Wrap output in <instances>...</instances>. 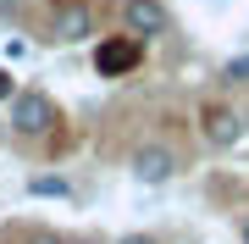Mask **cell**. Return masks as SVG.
<instances>
[{"instance_id": "3957f363", "label": "cell", "mask_w": 249, "mask_h": 244, "mask_svg": "<svg viewBox=\"0 0 249 244\" xmlns=\"http://www.w3.org/2000/svg\"><path fill=\"white\" fill-rule=\"evenodd\" d=\"M127 172H133V183H144V189H160V183L178 178V150H172V145H155V139H144V145L127 155Z\"/></svg>"}, {"instance_id": "7a4b0ae2", "label": "cell", "mask_w": 249, "mask_h": 244, "mask_svg": "<svg viewBox=\"0 0 249 244\" xmlns=\"http://www.w3.org/2000/svg\"><path fill=\"white\" fill-rule=\"evenodd\" d=\"M244 133H249V122H244L238 106H227V100H205L199 106V139L211 150H232Z\"/></svg>"}, {"instance_id": "9a60e30c", "label": "cell", "mask_w": 249, "mask_h": 244, "mask_svg": "<svg viewBox=\"0 0 249 244\" xmlns=\"http://www.w3.org/2000/svg\"><path fill=\"white\" fill-rule=\"evenodd\" d=\"M244 122H249V111H244Z\"/></svg>"}, {"instance_id": "8992f818", "label": "cell", "mask_w": 249, "mask_h": 244, "mask_svg": "<svg viewBox=\"0 0 249 244\" xmlns=\"http://www.w3.org/2000/svg\"><path fill=\"white\" fill-rule=\"evenodd\" d=\"M50 39L55 45H89L94 39V11L83 0H61L55 17H50Z\"/></svg>"}, {"instance_id": "8fae6325", "label": "cell", "mask_w": 249, "mask_h": 244, "mask_svg": "<svg viewBox=\"0 0 249 244\" xmlns=\"http://www.w3.org/2000/svg\"><path fill=\"white\" fill-rule=\"evenodd\" d=\"M28 244H67V239H55V233H34Z\"/></svg>"}, {"instance_id": "52a82bcc", "label": "cell", "mask_w": 249, "mask_h": 244, "mask_svg": "<svg viewBox=\"0 0 249 244\" xmlns=\"http://www.w3.org/2000/svg\"><path fill=\"white\" fill-rule=\"evenodd\" d=\"M28 194H39V200H72V183H67V178H45V172H39V178H28Z\"/></svg>"}, {"instance_id": "30bf717a", "label": "cell", "mask_w": 249, "mask_h": 244, "mask_svg": "<svg viewBox=\"0 0 249 244\" xmlns=\"http://www.w3.org/2000/svg\"><path fill=\"white\" fill-rule=\"evenodd\" d=\"M0 100H17V83H11V73L0 67Z\"/></svg>"}, {"instance_id": "9c48e42d", "label": "cell", "mask_w": 249, "mask_h": 244, "mask_svg": "<svg viewBox=\"0 0 249 244\" xmlns=\"http://www.w3.org/2000/svg\"><path fill=\"white\" fill-rule=\"evenodd\" d=\"M116 244H160V239H155V233H144V227H133V233H122Z\"/></svg>"}, {"instance_id": "ba28073f", "label": "cell", "mask_w": 249, "mask_h": 244, "mask_svg": "<svg viewBox=\"0 0 249 244\" xmlns=\"http://www.w3.org/2000/svg\"><path fill=\"white\" fill-rule=\"evenodd\" d=\"M222 89H249V50L222 61Z\"/></svg>"}, {"instance_id": "4fadbf2b", "label": "cell", "mask_w": 249, "mask_h": 244, "mask_svg": "<svg viewBox=\"0 0 249 244\" xmlns=\"http://www.w3.org/2000/svg\"><path fill=\"white\" fill-rule=\"evenodd\" d=\"M11 11H17V0H0V17H11Z\"/></svg>"}, {"instance_id": "6da1fadb", "label": "cell", "mask_w": 249, "mask_h": 244, "mask_svg": "<svg viewBox=\"0 0 249 244\" xmlns=\"http://www.w3.org/2000/svg\"><path fill=\"white\" fill-rule=\"evenodd\" d=\"M11 133L17 139H45V133H55V100L45 94V89H17V100H11Z\"/></svg>"}, {"instance_id": "5b68a950", "label": "cell", "mask_w": 249, "mask_h": 244, "mask_svg": "<svg viewBox=\"0 0 249 244\" xmlns=\"http://www.w3.org/2000/svg\"><path fill=\"white\" fill-rule=\"evenodd\" d=\"M139 61H144V39H133V34H111V39L94 45V73L100 78H127Z\"/></svg>"}, {"instance_id": "7c38bea8", "label": "cell", "mask_w": 249, "mask_h": 244, "mask_svg": "<svg viewBox=\"0 0 249 244\" xmlns=\"http://www.w3.org/2000/svg\"><path fill=\"white\" fill-rule=\"evenodd\" d=\"M238 239L249 244V211H244V217H238Z\"/></svg>"}, {"instance_id": "277c9868", "label": "cell", "mask_w": 249, "mask_h": 244, "mask_svg": "<svg viewBox=\"0 0 249 244\" xmlns=\"http://www.w3.org/2000/svg\"><path fill=\"white\" fill-rule=\"evenodd\" d=\"M116 17H122V34H133V39H160L172 28L166 0H116Z\"/></svg>"}, {"instance_id": "5bb4252c", "label": "cell", "mask_w": 249, "mask_h": 244, "mask_svg": "<svg viewBox=\"0 0 249 244\" xmlns=\"http://www.w3.org/2000/svg\"><path fill=\"white\" fill-rule=\"evenodd\" d=\"M78 244H100V239H78Z\"/></svg>"}]
</instances>
